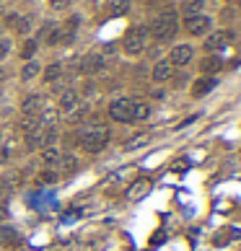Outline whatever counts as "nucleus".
Returning a JSON list of instances; mask_svg holds the SVG:
<instances>
[{"label":"nucleus","mask_w":241,"mask_h":251,"mask_svg":"<svg viewBox=\"0 0 241 251\" xmlns=\"http://www.w3.org/2000/svg\"><path fill=\"white\" fill-rule=\"evenodd\" d=\"M78 142L86 153H99L109 142V130L104 125H88L78 132Z\"/></svg>","instance_id":"nucleus-1"},{"label":"nucleus","mask_w":241,"mask_h":251,"mask_svg":"<svg viewBox=\"0 0 241 251\" xmlns=\"http://www.w3.org/2000/svg\"><path fill=\"white\" fill-rule=\"evenodd\" d=\"M177 29H179V18H177L174 11H163L161 16H156V21L150 24V31H153V36H156L158 42L174 39Z\"/></svg>","instance_id":"nucleus-2"},{"label":"nucleus","mask_w":241,"mask_h":251,"mask_svg":"<svg viewBox=\"0 0 241 251\" xmlns=\"http://www.w3.org/2000/svg\"><path fill=\"white\" fill-rule=\"evenodd\" d=\"M145 39H148V29L145 26H135L125 34V52L127 55H140L145 49Z\"/></svg>","instance_id":"nucleus-3"},{"label":"nucleus","mask_w":241,"mask_h":251,"mask_svg":"<svg viewBox=\"0 0 241 251\" xmlns=\"http://www.w3.org/2000/svg\"><path fill=\"white\" fill-rule=\"evenodd\" d=\"M109 117L114 122H132V98H117V101H112Z\"/></svg>","instance_id":"nucleus-4"},{"label":"nucleus","mask_w":241,"mask_h":251,"mask_svg":"<svg viewBox=\"0 0 241 251\" xmlns=\"http://www.w3.org/2000/svg\"><path fill=\"white\" fill-rule=\"evenodd\" d=\"M187 31H190L192 36H202L210 31V26H213V21H210L208 16H202V13H194V16H187Z\"/></svg>","instance_id":"nucleus-5"},{"label":"nucleus","mask_w":241,"mask_h":251,"mask_svg":"<svg viewBox=\"0 0 241 251\" xmlns=\"http://www.w3.org/2000/svg\"><path fill=\"white\" fill-rule=\"evenodd\" d=\"M192 47L190 44H179V47L171 49V55H169V65H177V67H184V65H190L192 63Z\"/></svg>","instance_id":"nucleus-6"},{"label":"nucleus","mask_w":241,"mask_h":251,"mask_svg":"<svg viewBox=\"0 0 241 251\" xmlns=\"http://www.w3.org/2000/svg\"><path fill=\"white\" fill-rule=\"evenodd\" d=\"M231 39H233L231 31H213V36H208V42H205V49L208 52H221L231 44Z\"/></svg>","instance_id":"nucleus-7"},{"label":"nucleus","mask_w":241,"mask_h":251,"mask_svg":"<svg viewBox=\"0 0 241 251\" xmlns=\"http://www.w3.org/2000/svg\"><path fill=\"white\" fill-rule=\"evenodd\" d=\"M218 86V80L215 78H210V75H205V78H200V80H194V86H192V96H205L210 94Z\"/></svg>","instance_id":"nucleus-8"},{"label":"nucleus","mask_w":241,"mask_h":251,"mask_svg":"<svg viewBox=\"0 0 241 251\" xmlns=\"http://www.w3.org/2000/svg\"><path fill=\"white\" fill-rule=\"evenodd\" d=\"M75 106H78V96H75V91H63V94H60V109H63V111H73Z\"/></svg>","instance_id":"nucleus-9"},{"label":"nucleus","mask_w":241,"mask_h":251,"mask_svg":"<svg viewBox=\"0 0 241 251\" xmlns=\"http://www.w3.org/2000/svg\"><path fill=\"white\" fill-rule=\"evenodd\" d=\"M24 114H26V117H36V114H42V98L39 96H29L24 101Z\"/></svg>","instance_id":"nucleus-10"},{"label":"nucleus","mask_w":241,"mask_h":251,"mask_svg":"<svg viewBox=\"0 0 241 251\" xmlns=\"http://www.w3.org/2000/svg\"><path fill=\"white\" fill-rule=\"evenodd\" d=\"M150 117V106L145 101H132V122H143Z\"/></svg>","instance_id":"nucleus-11"},{"label":"nucleus","mask_w":241,"mask_h":251,"mask_svg":"<svg viewBox=\"0 0 241 251\" xmlns=\"http://www.w3.org/2000/svg\"><path fill=\"white\" fill-rule=\"evenodd\" d=\"M127 11H130V0H112V3H109V16L112 18L125 16Z\"/></svg>","instance_id":"nucleus-12"},{"label":"nucleus","mask_w":241,"mask_h":251,"mask_svg":"<svg viewBox=\"0 0 241 251\" xmlns=\"http://www.w3.org/2000/svg\"><path fill=\"white\" fill-rule=\"evenodd\" d=\"M104 67V60L99 55H88L83 57V73H99Z\"/></svg>","instance_id":"nucleus-13"},{"label":"nucleus","mask_w":241,"mask_h":251,"mask_svg":"<svg viewBox=\"0 0 241 251\" xmlns=\"http://www.w3.org/2000/svg\"><path fill=\"white\" fill-rule=\"evenodd\" d=\"M169 78H171V65H169V60H166V63H158V65L153 67V80L163 83V80H169Z\"/></svg>","instance_id":"nucleus-14"},{"label":"nucleus","mask_w":241,"mask_h":251,"mask_svg":"<svg viewBox=\"0 0 241 251\" xmlns=\"http://www.w3.org/2000/svg\"><path fill=\"white\" fill-rule=\"evenodd\" d=\"M221 67H223V60L218 55H210V57L202 60V70H205V73H218Z\"/></svg>","instance_id":"nucleus-15"},{"label":"nucleus","mask_w":241,"mask_h":251,"mask_svg":"<svg viewBox=\"0 0 241 251\" xmlns=\"http://www.w3.org/2000/svg\"><path fill=\"white\" fill-rule=\"evenodd\" d=\"M39 70H42V67L36 65L34 60H29V63L24 65V70H21V78H24V80H34L36 75H39Z\"/></svg>","instance_id":"nucleus-16"},{"label":"nucleus","mask_w":241,"mask_h":251,"mask_svg":"<svg viewBox=\"0 0 241 251\" xmlns=\"http://www.w3.org/2000/svg\"><path fill=\"white\" fill-rule=\"evenodd\" d=\"M60 158H63V156H60L55 148H44V150H42V161H44V166H57Z\"/></svg>","instance_id":"nucleus-17"},{"label":"nucleus","mask_w":241,"mask_h":251,"mask_svg":"<svg viewBox=\"0 0 241 251\" xmlns=\"http://www.w3.org/2000/svg\"><path fill=\"white\" fill-rule=\"evenodd\" d=\"M24 132H26V138H29V135H36V132H42V125H39V119H36V117H26V119H24Z\"/></svg>","instance_id":"nucleus-18"},{"label":"nucleus","mask_w":241,"mask_h":251,"mask_svg":"<svg viewBox=\"0 0 241 251\" xmlns=\"http://www.w3.org/2000/svg\"><path fill=\"white\" fill-rule=\"evenodd\" d=\"M42 36H44V42H47V44H57V42H60V31H57V29L52 26V24H47V26H44Z\"/></svg>","instance_id":"nucleus-19"},{"label":"nucleus","mask_w":241,"mask_h":251,"mask_svg":"<svg viewBox=\"0 0 241 251\" xmlns=\"http://www.w3.org/2000/svg\"><path fill=\"white\" fill-rule=\"evenodd\" d=\"M60 75H63V67H60V65H49L47 70H44V80L55 83V80H60Z\"/></svg>","instance_id":"nucleus-20"},{"label":"nucleus","mask_w":241,"mask_h":251,"mask_svg":"<svg viewBox=\"0 0 241 251\" xmlns=\"http://www.w3.org/2000/svg\"><path fill=\"white\" fill-rule=\"evenodd\" d=\"M200 8H202V0H184V13H187V16L200 13Z\"/></svg>","instance_id":"nucleus-21"},{"label":"nucleus","mask_w":241,"mask_h":251,"mask_svg":"<svg viewBox=\"0 0 241 251\" xmlns=\"http://www.w3.org/2000/svg\"><path fill=\"white\" fill-rule=\"evenodd\" d=\"M34 52H36V42H34V39H29V42L24 44V49H21V57H24V60H32V57H34Z\"/></svg>","instance_id":"nucleus-22"},{"label":"nucleus","mask_w":241,"mask_h":251,"mask_svg":"<svg viewBox=\"0 0 241 251\" xmlns=\"http://www.w3.org/2000/svg\"><path fill=\"white\" fill-rule=\"evenodd\" d=\"M0 241H16V231H13V228H8V225H5V228H0Z\"/></svg>","instance_id":"nucleus-23"},{"label":"nucleus","mask_w":241,"mask_h":251,"mask_svg":"<svg viewBox=\"0 0 241 251\" xmlns=\"http://www.w3.org/2000/svg\"><path fill=\"white\" fill-rule=\"evenodd\" d=\"M16 29H18V34H26L29 29H32V21H29V18H21V16H18V21H16Z\"/></svg>","instance_id":"nucleus-24"},{"label":"nucleus","mask_w":241,"mask_h":251,"mask_svg":"<svg viewBox=\"0 0 241 251\" xmlns=\"http://www.w3.org/2000/svg\"><path fill=\"white\" fill-rule=\"evenodd\" d=\"M145 140H148V135H138V138H132L127 142V148H140V145H145Z\"/></svg>","instance_id":"nucleus-25"},{"label":"nucleus","mask_w":241,"mask_h":251,"mask_svg":"<svg viewBox=\"0 0 241 251\" xmlns=\"http://www.w3.org/2000/svg\"><path fill=\"white\" fill-rule=\"evenodd\" d=\"M145 189H148V181H138V187H135V192H130V197H140Z\"/></svg>","instance_id":"nucleus-26"},{"label":"nucleus","mask_w":241,"mask_h":251,"mask_svg":"<svg viewBox=\"0 0 241 251\" xmlns=\"http://www.w3.org/2000/svg\"><path fill=\"white\" fill-rule=\"evenodd\" d=\"M8 49H11V42L8 39H0V57L8 55Z\"/></svg>","instance_id":"nucleus-27"},{"label":"nucleus","mask_w":241,"mask_h":251,"mask_svg":"<svg viewBox=\"0 0 241 251\" xmlns=\"http://www.w3.org/2000/svg\"><path fill=\"white\" fill-rule=\"evenodd\" d=\"M16 21H18V16H16V13H11V16L5 18V24H8V26H16Z\"/></svg>","instance_id":"nucleus-28"},{"label":"nucleus","mask_w":241,"mask_h":251,"mask_svg":"<svg viewBox=\"0 0 241 251\" xmlns=\"http://www.w3.org/2000/svg\"><path fill=\"white\" fill-rule=\"evenodd\" d=\"M49 3H52V5H55V8H63V5L67 3V0H49Z\"/></svg>","instance_id":"nucleus-29"},{"label":"nucleus","mask_w":241,"mask_h":251,"mask_svg":"<svg viewBox=\"0 0 241 251\" xmlns=\"http://www.w3.org/2000/svg\"><path fill=\"white\" fill-rule=\"evenodd\" d=\"M42 181H55V173H42Z\"/></svg>","instance_id":"nucleus-30"},{"label":"nucleus","mask_w":241,"mask_h":251,"mask_svg":"<svg viewBox=\"0 0 241 251\" xmlns=\"http://www.w3.org/2000/svg\"><path fill=\"white\" fill-rule=\"evenodd\" d=\"M5 218V207H0V220H3Z\"/></svg>","instance_id":"nucleus-31"},{"label":"nucleus","mask_w":241,"mask_h":251,"mask_svg":"<svg viewBox=\"0 0 241 251\" xmlns=\"http://www.w3.org/2000/svg\"><path fill=\"white\" fill-rule=\"evenodd\" d=\"M0 75H3V73H0Z\"/></svg>","instance_id":"nucleus-32"}]
</instances>
